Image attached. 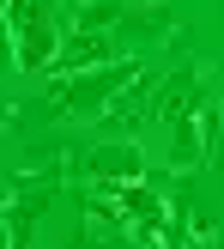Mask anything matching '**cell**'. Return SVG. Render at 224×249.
<instances>
[{
  "instance_id": "7a4b0ae2",
  "label": "cell",
  "mask_w": 224,
  "mask_h": 249,
  "mask_svg": "<svg viewBox=\"0 0 224 249\" xmlns=\"http://www.w3.org/2000/svg\"><path fill=\"white\" fill-rule=\"evenodd\" d=\"M6 24H12V61L24 73H48L61 55V18L48 0H6Z\"/></svg>"
},
{
  "instance_id": "6da1fadb",
  "label": "cell",
  "mask_w": 224,
  "mask_h": 249,
  "mask_svg": "<svg viewBox=\"0 0 224 249\" xmlns=\"http://www.w3.org/2000/svg\"><path fill=\"white\" fill-rule=\"evenodd\" d=\"M140 85V61H103V67H73V73H55L48 79V109L67 122H97L115 109L121 91Z\"/></svg>"
},
{
  "instance_id": "3957f363",
  "label": "cell",
  "mask_w": 224,
  "mask_h": 249,
  "mask_svg": "<svg viewBox=\"0 0 224 249\" xmlns=\"http://www.w3.org/2000/svg\"><path fill=\"white\" fill-rule=\"evenodd\" d=\"M85 177H91L97 189L140 182V177H145V152H140V140H103L91 158H85Z\"/></svg>"
},
{
  "instance_id": "277c9868",
  "label": "cell",
  "mask_w": 224,
  "mask_h": 249,
  "mask_svg": "<svg viewBox=\"0 0 224 249\" xmlns=\"http://www.w3.org/2000/svg\"><path fill=\"white\" fill-rule=\"evenodd\" d=\"M212 164H224V128H218V152H212Z\"/></svg>"
}]
</instances>
